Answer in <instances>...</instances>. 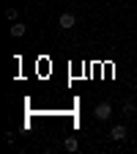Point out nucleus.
<instances>
[{
    "instance_id": "obj_1",
    "label": "nucleus",
    "mask_w": 137,
    "mask_h": 154,
    "mask_svg": "<svg viewBox=\"0 0 137 154\" xmlns=\"http://www.w3.org/2000/svg\"><path fill=\"white\" fill-rule=\"evenodd\" d=\"M93 116H96V119H99V121H107V119H110V116H112V107H110L107 102H102V105H96V110H93Z\"/></svg>"
},
{
    "instance_id": "obj_2",
    "label": "nucleus",
    "mask_w": 137,
    "mask_h": 154,
    "mask_svg": "<svg viewBox=\"0 0 137 154\" xmlns=\"http://www.w3.org/2000/svg\"><path fill=\"white\" fill-rule=\"evenodd\" d=\"M126 135H129V132H126V127H121V124L110 129V138H112V140H118V143H121V140H126Z\"/></svg>"
},
{
    "instance_id": "obj_3",
    "label": "nucleus",
    "mask_w": 137,
    "mask_h": 154,
    "mask_svg": "<svg viewBox=\"0 0 137 154\" xmlns=\"http://www.w3.org/2000/svg\"><path fill=\"white\" fill-rule=\"evenodd\" d=\"M74 22H77V19H74V14H61V19H58V25H61L63 30H69V28H74Z\"/></svg>"
},
{
    "instance_id": "obj_4",
    "label": "nucleus",
    "mask_w": 137,
    "mask_h": 154,
    "mask_svg": "<svg viewBox=\"0 0 137 154\" xmlns=\"http://www.w3.org/2000/svg\"><path fill=\"white\" fill-rule=\"evenodd\" d=\"M8 33H11L14 38H19V36H25V25H22V22H16V19H14V25L8 28Z\"/></svg>"
},
{
    "instance_id": "obj_5",
    "label": "nucleus",
    "mask_w": 137,
    "mask_h": 154,
    "mask_svg": "<svg viewBox=\"0 0 137 154\" xmlns=\"http://www.w3.org/2000/svg\"><path fill=\"white\" fill-rule=\"evenodd\" d=\"M63 149H66V151H77V149H80V143H77V138H66Z\"/></svg>"
},
{
    "instance_id": "obj_6",
    "label": "nucleus",
    "mask_w": 137,
    "mask_h": 154,
    "mask_svg": "<svg viewBox=\"0 0 137 154\" xmlns=\"http://www.w3.org/2000/svg\"><path fill=\"white\" fill-rule=\"evenodd\" d=\"M124 113H126V116H132V113H134V105H132V102H126V105H124Z\"/></svg>"
},
{
    "instance_id": "obj_7",
    "label": "nucleus",
    "mask_w": 137,
    "mask_h": 154,
    "mask_svg": "<svg viewBox=\"0 0 137 154\" xmlns=\"http://www.w3.org/2000/svg\"><path fill=\"white\" fill-rule=\"evenodd\" d=\"M6 17L8 19H16V8H6Z\"/></svg>"
}]
</instances>
